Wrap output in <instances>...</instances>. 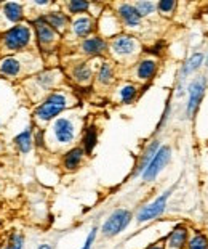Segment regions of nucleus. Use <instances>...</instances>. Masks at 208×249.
<instances>
[{
    "label": "nucleus",
    "instance_id": "nucleus-1",
    "mask_svg": "<svg viewBox=\"0 0 208 249\" xmlns=\"http://www.w3.org/2000/svg\"><path fill=\"white\" fill-rule=\"evenodd\" d=\"M67 108V97L61 92H53L35 108L34 116L39 121H51Z\"/></svg>",
    "mask_w": 208,
    "mask_h": 249
},
{
    "label": "nucleus",
    "instance_id": "nucleus-2",
    "mask_svg": "<svg viewBox=\"0 0 208 249\" xmlns=\"http://www.w3.org/2000/svg\"><path fill=\"white\" fill-rule=\"evenodd\" d=\"M31 28L26 24H16L12 29L5 31L2 34V44L10 52L24 50L31 44Z\"/></svg>",
    "mask_w": 208,
    "mask_h": 249
},
{
    "label": "nucleus",
    "instance_id": "nucleus-3",
    "mask_svg": "<svg viewBox=\"0 0 208 249\" xmlns=\"http://www.w3.org/2000/svg\"><path fill=\"white\" fill-rule=\"evenodd\" d=\"M131 213L128 209H117L114 211L109 217L108 220L104 222L103 227H101V233L106 238H112L117 236L119 233H122L131 222Z\"/></svg>",
    "mask_w": 208,
    "mask_h": 249
},
{
    "label": "nucleus",
    "instance_id": "nucleus-4",
    "mask_svg": "<svg viewBox=\"0 0 208 249\" xmlns=\"http://www.w3.org/2000/svg\"><path fill=\"white\" fill-rule=\"evenodd\" d=\"M176 187H172L170 190H167L163 195H160L159 198L156 201H152L151 204H147V206H144V208L138 213L136 215V220H138V224H144V222H149V220H154V219H157L159 215H162L163 214V211L167 209V203H168V198L172 196L173 193V190Z\"/></svg>",
    "mask_w": 208,
    "mask_h": 249
},
{
    "label": "nucleus",
    "instance_id": "nucleus-5",
    "mask_svg": "<svg viewBox=\"0 0 208 249\" xmlns=\"http://www.w3.org/2000/svg\"><path fill=\"white\" fill-rule=\"evenodd\" d=\"M205 90H207V77L205 76L197 77L189 84V87H188L189 102H188V107H186V116H188V118H192V116L197 113L202 100H204Z\"/></svg>",
    "mask_w": 208,
    "mask_h": 249
},
{
    "label": "nucleus",
    "instance_id": "nucleus-6",
    "mask_svg": "<svg viewBox=\"0 0 208 249\" xmlns=\"http://www.w3.org/2000/svg\"><path fill=\"white\" fill-rule=\"evenodd\" d=\"M170 158H172L170 146H160L159 151L156 153V156H154V160L151 161V164H149L146 167V171L141 174L144 182H154L159 174L163 171V167L168 164Z\"/></svg>",
    "mask_w": 208,
    "mask_h": 249
},
{
    "label": "nucleus",
    "instance_id": "nucleus-7",
    "mask_svg": "<svg viewBox=\"0 0 208 249\" xmlns=\"http://www.w3.org/2000/svg\"><path fill=\"white\" fill-rule=\"evenodd\" d=\"M51 129H53V135H55V139L60 145H67L76 137V125L67 118H58L53 123Z\"/></svg>",
    "mask_w": 208,
    "mask_h": 249
},
{
    "label": "nucleus",
    "instance_id": "nucleus-8",
    "mask_svg": "<svg viewBox=\"0 0 208 249\" xmlns=\"http://www.w3.org/2000/svg\"><path fill=\"white\" fill-rule=\"evenodd\" d=\"M32 24H34L35 36H37V40H39L40 47L42 49H50L58 39V33L51 28V26H48L42 17L34 19V23Z\"/></svg>",
    "mask_w": 208,
    "mask_h": 249
},
{
    "label": "nucleus",
    "instance_id": "nucleus-9",
    "mask_svg": "<svg viewBox=\"0 0 208 249\" xmlns=\"http://www.w3.org/2000/svg\"><path fill=\"white\" fill-rule=\"evenodd\" d=\"M111 49L114 52V55L120 56V58L133 56L138 50V42L135 37L122 34V36H117L115 39L112 40Z\"/></svg>",
    "mask_w": 208,
    "mask_h": 249
},
{
    "label": "nucleus",
    "instance_id": "nucleus-10",
    "mask_svg": "<svg viewBox=\"0 0 208 249\" xmlns=\"http://www.w3.org/2000/svg\"><path fill=\"white\" fill-rule=\"evenodd\" d=\"M188 240H189L188 227L179 224L168 233V236L163 241V246L165 249H184L186 245H188Z\"/></svg>",
    "mask_w": 208,
    "mask_h": 249
},
{
    "label": "nucleus",
    "instance_id": "nucleus-11",
    "mask_svg": "<svg viewBox=\"0 0 208 249\" xmlns=\"http://www.w3.org/2000/svg\"><path fill=\"white\" fill-rule=\"evenodd\" d=\"M23 74V61L18 56H3L0 60V76L15 79Z\"/></svg>",
    "mask_w": 208,
    "mask_h": 249
},
{
    "label": "nucleus",
    "instance_id": "nucleus-12",
    "mask_svg": "<svg viewBox=\"0 0 208 249\" xmlns=\"http://www.w3.org/2000/svg\"><path fill=\"white\" fill-rule=\"evenodd\" d=\"M117 13H119L120 19L124 21L128 28H136V26H140V23H141V15L138 13L135 5L120 3L119 8H117Z\"/></svg>",
    "mask_w": 208,
    "mask_h": 249
},
{
    "label": "nucleus",
    "instance_id": "nucleus-13",
    "mask_svg": "<svg viewBox=\"0 0 208 249\" xmlns=\"http://www.w3.org/2000/svg\"><path fill=\"white\" fill-rule=\"evenodd\" d=\"M80 49L85 55L90 56H98L103 55L106 50H108V42H106L103 37H90V39H85L80 45Z\"/></svg>",
    "mask_w": 208,
    "mask_h": 249
},
{
    "label": "nucleus",
    "instance_id": "nucleus-14",
    "mask_svg": "<svg viewBox=\"0 0 208 249\" xmlns=\"http://www.w3.org/2000/svg\"><path fill=\"white\" fill-rule=\"evenodd\" d=\"M83 155H85V151H83V148H80V146L69 150L66 155H64V160H63L64 169H66V171H76L83 160Z\"/></svg>",
    "mask_w": 208,
    "mask_h": 249
},
{
    "label": "nucleus",
    "instance_id": "nucleus-15",
    "mask_svg": "<svg viewBox=\"0 0 208 249\" xmlns=\"http://www.w3.org/2000/svg\"><path fill=\"white\" fill-rule=\"evenodd\" d=\"M93 29H95V23L88 17H80L72 23V31L77 37H87L93 33Z\"/></svg>",
    "mask_w": 208,
    "mask_h": 249
},
{
    "label": "nucleus",
    "instance_id": "nucleus-16",
    "mask_svg": "<svg viewBox=\"0 0 208 249\" xmlns=\"http://www.w3.org/2000/svg\"><path fill=\"white\" fill-rule=\"evenodd\" d=\"M159 148H160V143L157 140H154L151 145L146 148V151L143 153L141 161H140V164H138V167H136V171H135V176H140V174H143L144 171H146V167L154 160V156H156V153L159 151Z\"/></svg>",
    "mask_w": 208,
    "mask_h": 249
},
{
    "label": "nucleus",
    "instance_id": "nucleus-17",
    "mask_svg": "<svg viewBox=\"0 0 208 249\" xmlns=\"http://www.w3.org/2000/svg\"><path fill=\"white\" fill-rule=\"evenodd\" d=\"M15 145L21 153H23V155L31 151V148L34 146V135H32L31 127H28L24 132H21V134H18L15 137Z\"/></svg>",
    "mask_w": 208,
    "mask_h": 249
},
{
    "label": "nucleus",
    "instance_id": "nucleus-18",
    "mask_svg": "<svg viewBox=\"0 0 208 249\" xmlns=\"http://www.w3.org/2000/svg\"><path fill=\"white\" fill-rule=\"evenodd\" d=\"M42 18H44L45 23L48 26H51L56 33H63V31L67 28V17L61 12H51Z\"/></svg>",
    "mask_w": 208,
    "mask_h": 249
},
{
    "label": "nucleus",
    "instance_id": "nucleus-19",
    "mask_svg": "<svg viewBox=\"0 0 208 249\" xmlns=\"http://www.w3.org/2000/svg\"><path fill=\"white\" fill-rule=\"evenodd\" d=\"M72 79L80 86H87L92 81V68L88 66V63H79L77 66H74L72 70Z\"/></svg>",
    "mask_w": 208,
    "mask_h": 249
},
{
    "label": "nucleus",
    "instance_id": "nucleus-20",
    "mask_svg": "<svg viewBox=\"0 0 208 249\" xmlns=\"http://www.w3.org/2000/svg\"><path fill=\"white\" fill-rule=\"evenodd\" d=\"M157 71V63L156 60H143L140 65H138V77L141 81H149V79L154 77V74Z\"/></svg>",
    "mask_w": 208,
    "mask_h": 249
},
{
    "label": "nucleus",
    "instance_id": "nucleus-21",
    "mask_svg": "<svg viewBox=\"0 0 208 249\" xmlns=\"http://www.w3.org/2000/svg\"><path fill=\"white\" fill-rule=\"evenodd\" d=\"M3 13L7 19H10L12 23H21V19H23L24 13H23V7H21L19 3H5L3 5Z\"/></svg>",
    "mask_w": 208,
    "mask_h": 249
},
{
    "label": "nucleus",
    "instance_id": "nucleus-22",
    "mask_svg": "<svg viewBox=\"0 0 208 249\" xmlns=\"http://www.w3.org/2000/svg\"><path fill=\"white\" fill-rule=\"evenodd\" d=\"M96 142H98V130H96L95 125H90L87 130H85V135H83V151L90 155L93 151V148L96 146Z\"/></svg>",
    "mask_w": 208,
    "mask_h": 249
},
{
    "label": "nucleus",
    "instance_id": "nucleus-23",
    "mask_svg": "<svg viewBox=\"0 0 208 249\" xmlns=\"http://www.w3.org/2000/svg\"><path fill=\"white\" fill-rule=\"evenodd\" d=\"M96 81H98L101 86H109L114 81V70L109 63H103L99 66V71H98V76H96Z\"/></svg>",
    "mask_w": 208,
    "mask_h": 249
},
{
    "label": "nucleus",
    "instance_id": "nucleus-24",
    "mask_svg": "<svg viewBox=\"0 0 208 249\" xmlns=\"http://www.w3.org/2000/svg\"><path fill=\"white\" fill-rule=\"evenodd\" d=\"M186 249H208V238L204 233H195L188 240Z\"/></svg>",
    "mask_w": 208,
    "mask_h": 249
},
{
    "label": "nucleus",
    "instance_id": "nucleus-25",
    "mask_svg": "<svg viewBox=\"0 0 208 249\" xmlns=\"http://www.w3.org/2000/svg\"><path fill=\"white\" fill-rule=\"evenodd\" d=\"M136 93H138V89L136 86H133V84H128V86H124L120 89V100L122 103H131L133 100L136 98Z\"/></svg>",
    "mask_w": 208,
    "mask_h": 249
},
{
    "label": "nucleus",
    "instance_id": "nucleus-26",
    "mask_svg": "<svg viewBox=\"0 0 208 249\" xmlns=\"http://www.w3.org/2000/svg\"><path fill=\"white\" fill-rule=\"evenodd\" d=\"M24 248V238L19 233H12L7 240V245L2 249H23Z\"/></svg>",
    "mask_w": 208,
    "mask_h": 249
},
{
    "label": "nucleus",
    "instance_id": "nucleus-27",
    "mask_svg": "<svg viewBox=\"0 0 208 249\" xmlns=\"http://www.w3.org/2000/svg\"><path fill=\"white\" fill-rule=\"evenodd\" d=\"M53 82H55V72H51V71H47V72H42L39 77H37V84L47 90V89H50L53 86Z\"/></svg>",
    "mask_w": 208,
    "mask_h": 249
},
{
    "label": "nucleus",
    "instance_id": "nucleus-28",
    "mask_svg": "<svg viewBox=\"0 0 208 249\" xmlns=\"http://www.w3.org/2000/svg\"><path fill=\"white\" fill-rule=\"evenodd\" d=\"M67 8L71 13H85L90 8V3L83 2V0H71L67 3Z\"/></svg>",
    "mask_w": 208,
    "mask_h": 249
},
{
    "label": "nucleus",
    "instance_id": "nucleus-29",
    "mask_svg": "<svg viewBox=\"0 0 208 249\" xmlns=\"http://www.w3.org/2000/svg\"><path fill=\"white\" fill-rule=\"evenodd\" d=\"M135 8L138 10V13H140L143 18V17H149V15H152L156 12L157 5H154L152 2H138L135 5Z\"/></svg>",
    "mask_w": 208,
    "mask_h": 249
},
{
    "label": "nucleus",
    "instance_id": "nucleus-30",
    "mask_svg": "<svg viewBox=\"0 0 208 249\" xmlns=\"http://www.w3.org/2000/svg\"><path fill=\"white\" fill-rule=\"evenodd\" d=\"M175 7H176V2H173V0H162V2L157 3L159 12L162 15H170L175 10Z\"/></svg>",
    "mask_w": 208,
    "mask_h": 249
},
{
    "label": "nucleus",
    "instance_id": "nucleus-31",
    "mask_svg": "<svg viewBox=\"0 0 208 249\" xmlns=\"http://www.w3.org/2000/svg\"><path fill=\"white\" fill-rule=\"evenodd\" d=\"M96 233H98V229H92L90 230V233H88V236H87V240H85V243H83V246L80 248V249H92V246H93V243H95V240H96Z\"/></svg>",
    "mask_w": 208,
    "mask_h": 249
},
{
    "label": "nucleus",
    "instance_id": "nucleus-32",
    "mask_svg": "<svg viewBox=\"0 0 208 249\" xmlns=\"http://www.w3.org/2000/svg\"><path fill=\"white\" fill-rule=\"evenodd\" d=\"M34 142L37 146H44V130H37L34 135Z\"/></svg>",
    "mask_w": 208,
    "mask_h": 249
},
{
    "label": "nucleus",
    "instance_id": "nucleus-33",
    "mask_svg": "<svg viewBox=\"0 0 208 249\" xmlns=\"http://www.w3.org/2000/svg\"><path fill=\"white\" fill-rule=\"evenodd\" d=\"M144 249H165V246H163V243L160 241V243H152V245L146 246Z\"/></svg>",
    "mask_w": 208,
    "mask_h": 249
},
{
    "label": "nucleus",
    "instance_id": "nucleus-34",
    "mask_svg": "<svg viewBox=\"0 0 208 249\" xmlns=\"http://www.w3.org/2000/svg\"><path fill=\"white\" fill-rule=\"evenodd\" d=\"M35 3H37V5H47L48 2H47V0H37Z\"/></svg>",
    "mask_w": 208,
    "mask_h": 249
},
{
    "label": "nucleus",
    "instance_id": "nucleus-35",
    "mask_svg": "<svg viewBox=\"0 0 208 249\" xmlns=\"http://www.w3.org/2000/svg\"><path fill=\"white\" fill-rule=\"evenodd\" d=\"M39 249H51V246L50 245H40Z\"/></svg>",
    "mask_w": 208,
    "mask_h": 249
},
{
    "label": "nucleus",
    "instance_id": "nucleus-36",
    "mask_svg": "<svg viewBox=\"0 0 208 249\" xmlns=\"http://www.w3.org/2000/svg\"><path fill=\"white\" fill-rule=\"evenodd\" d=\"M207 66H208V58H207Z\"/></svg>",
    "mask_w": 208,
    "mask_h": 249
}]
</instances>
